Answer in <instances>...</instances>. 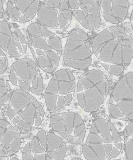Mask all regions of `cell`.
I'll return each mask as SVG.
<instances>
[{
  "label": "cell",
  "mask_w": 133,
  "mask_h": 160,
  "mask_svg": "<svg viewBox=\"0 0 133 160\" xmlns=\"http://www.w3.org/2000/svg\"><path fill=\"white\" fill-rule=\"evenodd\" d=\"M11 94L8 82L3 78H0V108L9 101Z\"/></svg>",
  "instance_id": "cell-19"
},
{
  "label": "cell",
  "mask_w": 133,
  "mask_h": 160,
  "mask_svg": "<svg viewBox=\"0 0 133 160\" xmlns=\"http://www.w3.org/2000/svg\"><path fill=\"white\" fill-rule=\"evenodd\" d=\"M8 67V60L5 52L0 48V75L6 72Z\"/></svg>",
  "instance_id": "cell-20"
},
{
  "label": "cell",
  "mask_w": 133,
  "mask_h": 160,
  "mask_svg": "<svg viewBox=\"0 0 133 160\" xmlns=\"http://www.w3.org/2000/svg\"><path fill=\"white\" fill-rule=\"evenodd\" d=\"M40 70L35 60L29 58L19 59L11 65L10 82L19 88L36 95H42L44 85Z\"/></svg>",
  "instance_id": "cell-10"
},
{
  "label": "cell",
  "mask_w": 133,
  "mask_h": 160,
  "mask_svg": "<svg viewBox=\"0 0 133 160\" xmlns=\"http://www.w3.org/2000/svg\"><path fill=\"white\" fill-rule=\"evenodd\" d=\"M93 55L91 41L86 32L80 28L71 30L63 49L64 65L75 70L86 71L92 64Z\"/></svg>",
  "instance_id": "cell-8"
},
{
  "label": "cell",
  "mask_w": 133,
  "mask_h": 160,
  "mask_svg": "<svg viewBox=\"0 0 133 160\" xmlns=\"http://www.w3.org/2000/svg\"><path fill=\"white\" fill-rule=\"evenodd\" d=\"M130 25H131V29H132V32H133V9L132 11H131V13H130Z\"/></svg>",
  "instance_id": "cell-22"
},
{
  "label": "cell",
  "mask_w": 133,
  "mask_h": 160,
  "mask_svg": "<svg viewBox=\"0 0 133 160\" xmlns=\"http://www.w3.org/2000/svg\"><path fill=\"white\" fill-rule=\"evenodd\" d=\"M76 83L71 70L63 68L56 71L44 92L47 109L57 112L69 104L76 94Z\"/></svg>",
  "instance_id": "cell-7"
},
{
  "label": "cell",
  "mask_w": 133,
  "mask_h": 160,
  "mask_svg": "<svg viewBox=\"0 0 133 160\" xmlns=\"http://www.w3.org/2000/svg\"><path fill=\"white\" fill-rule=\"evenodd\" d=\"M26 32L34 60L43 72L53 73L59 66L63 55L61 39L38 22L30 24Z\"/></svg>",
  "instance_id": "cell-3"
},
{
  "label": "cell",
  "mask_w": 133,
  "mask_h": 160,
  "mask_svg": "<svg viewBox=\"0 0 133 160\" xmlns=\"http://www.w3.org/2000/svg\"><path fill=\"white\" fill-rule=\"evenodd\" d=\"M93 54L110 74L121 75L133 59V37L123 26L112 25L91 41Z\"/></svg>",
  "instance_id": "cell-1"
},
{
  "label": "cell",
  "mask_w": 133,
  "mask_h": 160,
  "mask_svg": "<svg viewBox=\"0 0 133 160\" xmlns=\"http://www.w3.org/2000/svg\"><path fill=\"white\" fill-rule=\"evenodd\" d=\"M27 48V42L21 31L7 20H0V48L18 58L25 54Z\"/></svg>",
  "instance_id": "cell-14"
},
{
  "label": "cell",
  "mask_w": 133,
  "mask_h": 160,
  "mask_svg": "<svg viewBox=\"0 0 133 160\" xmlns=\"http://www.w3.org/2000/svg\"><path fill=\"white\" fill-rule=\"evenodd\" d=\"M4 13V8L2 0H0V19L2 18Z\"/></svg>",
  "instance_id": "cell-21"
},
{
  "label": "cell",
  "mask_w": 133,
  "mask_h": 160,
  "mask_svg": "<svg viewBox=\"0 0 133 160\" xmlns=\"http://www.w3.org/2000/svg\"><path fill=\"white\" fill-rule=\"evenodd\" d=\"M72 15L85 28L95 31L101 25V15L97 0H66Z\"/></svg>",
  "instance_id": "cell-13"
},
{
  "label": "cell",
  "mask_w": 133,
  "mask_h": 160,
  "mask_svg": "<svg viewBox=\"0 0 133 160\" xmlns=\"http://www.w3.org/2000/svg\"><path fill=\"white\" fill-rule=\"evenodd\" d=\"M8 116L17 128L30 132L41 125L45 111L39 102L27 91L18 88L11 92Z\"/></svg>",
  "instance_id": "cell-4"
},
{
  "label": "cell",
  "mask_w": 133,
  "mask_h": 160,
  "mask_svg": "<svg viewBox=\"0 0 133 160\" xmlns=\"http://www.w3.org/2000/svg\"><path fill=\"white\" fill-rule=\"evenodd\" d=\"M22 140L15 127L5 119H0V157L14 155L21 148Z\"/></svg>",
  "instance_id": "cell-16"
},
{
  "label": "cell",
  "mask_w": 133,
  "mask_h": 160,
  "mask_svg": "<svg viewBox=\"0 0 133 160\" xmlns=\"http://www.w3.org/2000/svg\"><path fill=\"white\" fill-rule=\"evenodd\" d=\"M42 2L41 0H8L6 13L16 22H30L37 15Z\"/></svg>",
  "instance_id": "cell-15"
},
{
  "label": "cell",
  "mask_w": 133,
  "mask_h": 160,
  "mask_svg": "<svg viewBox=\"0 0 133 160\" xmlns=\"http://www.w3.org/2000/svg\"><path fill=\"white\" fill-rule=\"evenodd\" d=\"M108 110L113 118L133 121V72L125 74L117 81L112 91Z\"/></svg>",
  "instance_id": "cell-9"
},
{
  "label": "cell",
  "mask_w": 133,
  "mask_h": 160,
  "mask_svg": "<svg viewBox=\"0 0 133 160\" xmlns=\"http://www.w3.org/2000/svg\"></svg>",
  "instance_id": "cell-23"
},
{
  "label": "cell",
  "mask_w": 133,
  "mask_h": 160,
  "mask_svg": "<svg viewBox=\"0 0 133 160\" xmlns=\"http://www.w3.org/2000/svg\"><path fill=\"white\" fill-rule=\"evenodd\" d=\"M122 149V139L118 129L111 122L99 118L92 122L81 153L86 160H110L116 159Z\"/></svg>",
  "instance_id": "cell-2"
},
{
  "label": "cell",
  "mask_w": 133,
  "mask_h": 160,
  "mask_svg": "<svg viewBox=\"0 0 133 160\" xmlns=\"http://www.w3.org/2000/svg\"><path fill=\"white\" fill-rule=\"evenodd\" d=\"M109 90V81L103 71L88 69L76 83L77 102L84 111L96 112L108 97Z\"/></svg>",
  "instance_id": "cell-5"
},
{
  "label": "cell",
  "mask_w": 133,
  "mask_h": 160,
  "mask_svg": "<svg viewBox=\"0 0 133 160\" xmlns=\"http://www.w3.org/2000/svg\"><path fill=\"white\" fill-rule=\"evenodd\" d=\"M101 16L112 25H120L127 18L129 0H97Z\"/></svg>",
  "instance_id": "cell-17"
},
{
  "label": "cell",
  "mask_w": 133,
  "mask_h": 160,
  "mask_svg": "<svg viewBox=\"0 0 133 160\" xmlns=\"http://www.w3.org/2000/svg\"><path fill=\"white\" fill-rule=\"evenodd\" d=\"M38 23L48 28L64 30L72 21V12L66 0H44L37 13Z\"/></svg>",
  "instance_id": "cell-12"
},
{
  "label": "cell",
  "mask_w": 133,
  "mask_h": 160,
  "mask_svg": "<svg viewBox=\"0 0 133 160\" xmlns=\"http://www.w3.org/2000/svg\"><path fill=\"white\" fill-rule=\"evenodd\" d=\"M50 124L56 133L71 144L80 145L85 139V122L81 116L76 112L54 113L50 117Z\"/></svg>",
  "instance_id": "cell-11"
},
{
  "label": "cell",
  "mask_w": 133,
  "mask_h": 160,
  "mask_svg": "<svg viewBox=\"0 0 133 160\" xmlns=\"http://www.w3.org/2000/svg\"><path fill=\"white\" fill-rule=\"evenodd\" d=\"M67 153L66 144L62 138L55 133L42 130L25 146L22 157L23 160H63Z\"/></svg>",
  "instance_id": "cell-6"
},
{
  "label": "cell",
  "mask_w": 133,
  "mask_h": 160,
  "mask_svg": "<svg viewBox=\"0 0 133 160\" xmlns=\"http://www.w3.org/2000/svg\"><path fill=\"white\" fill-rule=\"evenodd\" d=\"M123 149L127 160H133V121L128 123L123 131Z\"/></svg>",
  "instance_id": "cell-18"
}]
</instances>
